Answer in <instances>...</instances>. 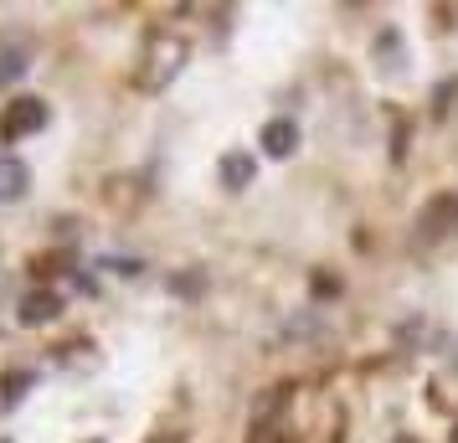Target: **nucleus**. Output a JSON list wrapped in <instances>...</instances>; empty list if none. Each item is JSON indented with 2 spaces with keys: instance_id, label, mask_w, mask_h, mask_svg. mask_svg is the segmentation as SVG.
<instances>
[{
  "instance_id": "nucleus-1",
  "label": "nucleus",
  "mask_w": 458,
  "mask_h": 443,
  "mask_svg": "<svg viewBox=\"0 0 458 443\" xmlns=\"http://www.w3.org/2000/svg\"><path fill=\"white\" fill-rule=\"evenodd\" d=\"M47 124V104L42 98H16L0 119V140H21V134H37Z\"/></svg>"
},
{
  "instance_id": "nucleus-2",
  "label": "nucleus",
  "mask_w": 458,
  "mask_h": 443,
  "mask_svg": "<svg viewBox=\"0 0 458 443\" xmlns=\"http://www.w3.org/2000/svg\"><path fill=\"white\" fill-rule=\"evenodd\" d=\"M454 227H458V196H433L417 217V243H433V237L454 233Z\"/></svg>"
},
{
  "instance_id": "nucleus-3",
  "label": "nucleus",
  "mask_w": 458,
  "mask_h": 443,
  "mask_svg": "<svg viewBox=\"0 0 458 443\" xmlns=\"http://www.w3.org/2000/svg\"><path fill=\"white\" fill-rule=\"evenodd\" d=\"M293 145H299V124L293 119H268L263 124V149L268 155H293Z\"/></svg>"
},
{
  "instance_id": "nucleus-4",
  "label": "nucleus",
  "mask_w": 458,
  "mask_h": 443,
  "mask_svg": "<svg viewBox=\"0 0 458 443\" xmlns=\"http://www.w3.org/2000/svg\"><path fill=\"white\" fill-rule=\"evenodd\" d=\"M252 175H258V160H252V155H242V149H232L227 160H222V186L242 191V186H252Z\"/></svg>"
},
{
  "instance_id": "nucleus-5",
  "label": "nucleus",
  "mask_w": 458,
  "mask_h": 443,
  "mask_svg": "<svg viewBox=\"0 0 458 443\" xmlns=\"http://www.w3.org/2000/svg\"><path fill=\"white\" fill-rule=\"evenodd\" d=\"M26 191V166L16 155H0V201H16Z\"/></svg>"
},
{
  "instance_id": "nucleus-6",
  "label": "nucleus",
  "mask_w": 458,
  "mask_h": 443,
  "mask_svg": "<svg viewBox=\"0 0 458 443\" xmlns=\"http://www.w3.org/2000/svg\"><path fill=\"white\" fill-rule=\"evenodd\" d=\"M52 315H57V294H26V304H21L26 325H47Z\"/></svg>"
},
{
  "instance_id": "nucleus-7",
  "label": "nucleus",
  "mask_w": 458,
  "mask_h": 443,
  "mask_svg": "<svg viewBox=\"0 0 458 443\" xmlns=\"http://www.w3.org/2000/svg\"><path fill=\"white\" fill-rule=\"evenodd\" d=\"M26 72V52H0V83H16Z\"/></svg>"
},
{
  "instance_id": "nucleus-8",
  "label": "nucleus",
  "mask_w": 458,
  "mask_h": 443,
  "mask_svg": "<svg viewBox=\"0 0 458 443\" xmlns=\"http://www.w3.org/2000/svg\"><path fill=\"white\" fill-rule=\"evenodd\" d=\"M284 402H289V387H268V397H263L258 407H252V418L263 422V418L273 413V407H284Z\"/></svg>"
}]
</instances>
